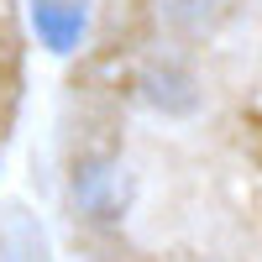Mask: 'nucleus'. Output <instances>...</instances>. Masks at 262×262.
<instances>
[{"mask_svg": "<svg viewBox=\"0 0 262 262\" xmlns=\"http://www.w3.org/2000/svg\"><path fill=\"white\" fill-rule=\"evenodd\" d=\"M32 27L42 37V48L74 53L84 37V6L79 0H32Z\"/></svg>", "mask_w": 262, "mask_h": 262, "instance_id": "nucleus-1", "label": "nucleus"}, {"mask_svg": "<svg viewBox=\"0 0 262 262\" xmlns=\"http://www.w3.org/2000/svg\"><path fill=\"white\" fill-rule=\"evenodd\" d=\"M74 194H79V205L90 210L95 221H116L126 210V179L116 168H105V163H84L79 179H74Z\"/></svg>", "mask_w": 262, "mask_h": 262, "instance_id": "nucleus-2", "label": "nucleus"}, {"mask_svg": "<svg viewBox=\"0 0 262 262\" xmlns=\"http://www.w3.org/2000/svg\"><path fill=\"white\" fill-rule=\"evenodd\" d=\"M147 95L158 100V105H173V111H189V105H194L184 74H147Z\"/></svg>", "mask_w": 262, "mask_h": 262, "instance_id": "nucleus-3", "label": "nucleus"}]
</instances>
